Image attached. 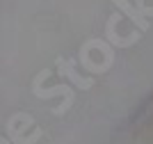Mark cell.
Here are the masks:
<instances>
[{
    "mask_svg": "<svg viewBox=\"0 0 153 144\" xmlns=\"http://www.w3.org/2000/svg\"><path fill=\"white\" fill-rule=\"evenodd\" d=\"M135 25H140V32L149 30V19H153V7H146L144 0H137V7H133L128 0H112Z\"/></svg>",
    "mask_w": 153,
    "mask_h": 144,
    "instance_id": "1",
    "label": "cell"
},
{
    "mask_svg": "<svg viewBox=\"0 0 153 144\" xmlns=\"http://www.w3.org/2000/svg\"><path fill=\"white\" fill-rule=\"evenodd\" d=\"M119 21H121V14H112V16H110L108 28H105V37H108V41L112 46H117V48H128V46L137 44V41H140V30L133 32V34H128V37L123 39V37L117 34V23H119Z\"/></svg>",
    "mask_w": 153,
    "mask_h": 144,
    "instance_id": "2",
    "label": "cell"
},
{
    "mask_svg": "<svg viewBox=\"0 0 153 144\" xmlns=\"http://www.w3.org/2000/svg\"><path fill=\"white\" fill-rule=\"evenodd\" d=\"M57 69L62 71V75H66L69 80L76 82L80 89H89L91 85H94V80H91V78H80V75L73 71V62H69V60H62V57H59V60H57Z\"/></svg>",
    "mask_w": 153,
    "mask_h": 144,
    "instance_id": "3",
    "label": "cell"
},
{
    "mask_svg": "<svg viewBox=\"0 0 153 144\" xmlns=\"http://www.w3.org/2000/svg\"><path fill=\"white\" fill-rule=\"evenodd\" d=\"M34 96L39 98H51V96H64V94H73L69 85H57V87H51V89H41V87H32Z\"/></svg>",
    "mask_w": 153,
    "mask_h": 144,
    "instance_id": "4",
    "label": "cell"
}]
</instances>
